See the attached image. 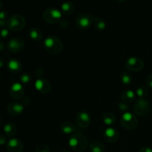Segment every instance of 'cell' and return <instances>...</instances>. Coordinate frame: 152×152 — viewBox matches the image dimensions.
Masks as SVG:
<instances>
[{
	"mask_svg": "<svg viewBox=\"0 0 152 152\" xmlns=\"http://www.w3.org/2000/svg\"><path fill=\"white\" fill-rule=\"evenodd\" d=\"M44 47L48 53L52 55H57L62 52L63 49V44L60 39L53 36H50L45 39Z\"/></svg>",
	"mask_w": 152,
	"mask_h": 152,
	"instance_id": "obj_1",
	"label": "cell"
},
{
	"mask_svg": "<svg viewBox=\"0 0 152 152\" xmlns=\"http://www.w3.org/2000/svg\"><path fill=\"white\" fill-rule=\"evenodd\" d=\"M70 147L74 151L80 152L85 151L88 145V142L86 137L80 133H75L71 136L68 141Z\"/></svg>",
	"mask_w": 152,
	"mask_h": 152,
	"instance_id": "obj_2",
	"label": "cell"
},
{
	"mask_svg": "<svg viewBox=\"0 0 152 152\" xmlns=\"http://www.w3.org/2000/svg\"><path fill=\"white\" fill-rule=\"evenodd\" d=\"M26 20L22 15L15 14L9 17L7 21V27L12 31H19L25 28Z\"/></svg>",
	"mask_w": 152,
	"mask_h": 152,
	"instance_id": "obj_3",
	"label": "cell"
},
{
	"mask_svg": "<svg viewBox=\"0 0 152 152\" xmlns=\"http://www.w3.org/2000/svg\"><path fill=\"white\" fill-rule=\"evenodd\" d=\"M120 123L124 129L132 131L137 127L139 122L134 114L130 112H125L120 118Z\"/></svg>",
	"mask_w": 152,
	"mask_h": 152,
	"instance_id": "obj_4",
	"label": "cell"
},
{
	"mask_svg": "<svg viewBox=\"0 0 152 152\" xmlns=\"http://www.w3.org/2000/svg\"><path fill=\"white\" fill-rule=\"evenodd\" d=\"M62 12L54 7H50V8L46 9L43 13L44 21L50 25L59 22V21L62 19Z\"/></svg>",
	"mask_w": 152,
	"mask_h": 152,
	"instance_id": "obj_5",
	"label": "cell"
},
{
	"mask_svg": "<svg viewBox=\"0 0 152 152\" xmlns=\"http://www.w3.org/2000/svg\"><path fill=\"white\" fill-rule=\"evenodd\" d=\"M150 103L147 99H139L135 102L133 109L135 114L139 117H145L150 111Z\"/></svg>",
	"mask_w": 152,
	"mask_h": 152,
	"instance_id": "obj_6",
	"label": "cell"
},
{
	"mask_svg": "<svg viewBox=\"0 0 152 152\" xmlns=\"http://www.w3.org/2000/svg\"><path fill=\"white\" fill-rule=\"evenodd\" d=\"M145 63L143 60L139 57L136 56H132L129 58L127 61L126 62V70L132 72H139L141 71L144 68Z\"/></svg>",
	"mask_w": 152,
	"mask_h": 152,
	"instance_id": "obj_7",
	"label": "cell"
},
{
	"mask_svg": "<svg viewBox=\"0 0 152 152\" xmlns=\"http://www.w3.org/2000/svg\"><path fill=\"white\" fill-rule=\"evenodd\" d=\"M93 23V17L88 13H81L76 19V25L80 30H87Z\"/></svg>",
	"mask_w": 152,
	"mask_h": 152,
	"instance_id": "obj_8",
	"label": "cell"
},
{
	"mask_svg": "<svg viewBox=\"0 0 152 152\" xmlns=\"http://www.w3.org/2000/svg\"><path fill=\"white\" fill-rule=\"evenodd\" d=\"M7 48L11 53H19L25 48V42L22 39L19 38V37L12 38L7 42Z\"/></svg>",
	"mask_w": 152,
	"mask_h": 152,
	"instance_id": "obj_9",
	"label": "cell"
},
{
	"mask_svg": "<svg viewBox=\"0 0 152 152\" xmlns=\"http://www.w3.org/2000/svg\"><path fill=\"white\" fill-rule=\"evenodd\" d=\"M76 122L80 129H87L91 123V119L88 113L86 111H78L76 116Z\"/></svg>",
	"mask_w": 152,
	"mask_h": 152,
	"instance_id": "obj_10",
	"label": "cell"
},
{
	"mask_svg": "<svg viewBox=\"0 0 152 152\" xmlns=\"http://www.w3.org/2000/svg\"><path fill=\"white\" fill-rule=\"evenodd\" d=\"M34 86L37 91H39L42 94H47L50 91V89H51V85L49 83L48 80L43 78L37 79Z\"/></svg>",
	"mask_w": 152,
	"mask_h": 152,
	"instance_id": "obj_11",
	"label": "cell"
},
{
	"mask_svg": "<svg viewBox=\"0 0 152 152\" xmlns=\"http://www.w3.org/2000/svg\"><path fill=\"white\" fill-rule=\"evenodd\" d=\"M10 94L13 99H21L25 94V90L22 85L19 83H15L10 88Z\"/></svg>",
	"mask_w": 152,
	"mask_h": 152,
	"instance_id": "obj_12",
	"label": "cell"
},
{
	"mask_svg": "<svg viewBox=\"0 0 152 152\" xmlns=\"http://www.w3.org/2000/svg\"><path fill=\"white\" fill-rule=\"evenodd\" d=\"M23 150V143L17 138H12L7 142V151L8 152H22Z\"/></svg>",
	"mask_w": 152,
	"mask_h": 152,
	"instance_id": "obj_13",
	"label": "cell"
},
{
	"mask_svg": "<svg viewBox=\"0 0 152 152\" xmlns=\"http://www.w3.org/2000/svg\"><path fill=\"white\" fill-rule=\"evenodd\" d=\"M104 139L108 142H116L119 139V132L114 128H108L104 132Z\"/></svg>",
	"mask_w": 152,
	"mask_h": 152,
	"instance_id": "obj_14",
	"label": "cell"
},
{
	"mask_svg": "<svg viewBox=\"0 0 152 152\" xmlns=\"http://www.w3.org/2000/svg\"><path fill=\"white\" fill-rule=\"evenodd\" d=\"M7 68L12 74H18L22 69V63L17 59H10L7 63Z\"/></svg>",
	"mask_w": 152,
	"mask_h": 152,
	"instance_id": "obj_15",
	"label": "cell"
},
{
	"mask_svg": "<svg viewBox=\"0 0 152 152\" xmlns=\"http://www.w3.org/2000/svg\"><path fill=\"white\" fill-rule=\"evenodd\" d=\"M7 109L9 114L12 116H18L23 112L24 106L19 102H12L8 104Z\"/></svg>",
	"mask_w": 152,
	"mask_h": 152,
	"instance_id": "obj_16",
	"label": "cell"
},
{
	"mask_svg": "<svg viewBox=\"0 0 152 152\" xmlns=\"http://www.w3.org/2000/svg\"><path fill=\"white\" fill-rule=\"evenodd\" d=\"M61 131L62 132V133L65 134H74L75 133H78L80 130L74 123L67 121L62 123Z\"/></svg>",
	"mask_w": 152,
	"mask_h": 152,
	"instance_id": "obj_17",
	"label": "cell"
},
{
	"mask_svg": "<svg viewBox=\"0 0 152 152\" xmlns=\"http://www.w3.org/2000/svg\"><path fill=\"white\" fill-rule=\"evenodd\" d=\"M74 11V5L71 1H65L61 6V12L62 15L68 16Z\"/></svg>",
	"mask_w": 152,
	"mask_h": 152,
	"instance_id": "obj_18",
	"label": "cell"
},
{
	"mask_svg": "<svg viewBox=\"0 0 152 152\" xmlns=\"http://www.w3.org/2000/svg\"><path fill=\"white\" fill-rule=\"evenodd\" d=\"M102 121L105 123L106 126H112L117 121V118H116V116L114 115V114L110 112V111H107L105 112L102 114Z\"/></svg>",
	"mask_w": 152,
	"mask_h": 152,
	"instance_id": "obj_19",
	"label": "cell"
},
{
	"mask_svg": "<svg viewBox=\"0 0 152 152\" xmlns=\"http://www.w3.org/2000/svg\"><path fill=\"white\" fill-rule=\"evenodd\" d=\"M89 148L91 152H104L105 151V146L100 141L97 140H92L89 144Z\"/></svg>",
	"mask_w": 152,
	"mask_h": 152,
	"instance_id": "obj_20",
	"label": "cell"
},
{
	"mask_svg": "<svg viewBox=\"0 0 152 152\" xmlns=\"http://www.w3.org/2000/svg\"><path fill=\"white\" fill-rule=\"evenodd\" d=\"M122 101L126 103H130L135 99V93L132 90H126L122 93Z\"/></svg>",
	"mask_w": 152,
	"mask_h": 152,
	"instance_id": "obj_21",
	"label": "cell"
},
{
	"mask_svg": "<svg viewBox=\"0 0 152 152\" xmlns=\"http://www.w3.org/2000/svg\"><path fill=\"white\" fill-rule=\"evenodd\" d=\"M29 37L32 40L35 42H39L42 38V33L39 28H32L28 31Z\"/></svg>",
	"mask_w": 152,
	"mask_h": 152,
	"instance_id": "obj_22",
	"label": "cell"
},
{
	"mask_svg": "<svg viewBox=\"0 0 152 152\" xmlns=\"http://www.w3.org/2000/svg\"><path fill=\"white\" fill-rule=\"evenodd\" d=\"M16 131H17V127L13 123H7L4 126V132L7 137H13L16 133Z\"/></svg>",
	"mask_w": 152,
	"mask_h": 152,
	"instance_id": "obj_23",
	"label": "cell"
},
{
	"mask_svg": "<svg viewBox=\"0 0 152 152\" xmlns=\"http://www.w3.org/2000/svg\"><path fill=\"white\" fill-rule=\"evenodd\" d=\"M93 23L94 27L98 31H104L106 28V23L102 18L99 16H94L93 17Z\"/></svg>",
	"mask_w": 152,
	"mask_h": 152,
	"instance_id": "obj_24",
	"label": "cell"
},
{
	"mask_svg": "<svg viewBox=\"0 0 152 152\" xmlns=\"http://www.w3.org/2000/svg\"><path fill=\"white\" fill-rule=\"evenodd\" d=\"M148 88L145 87V86H140V87H139L137 89L136 94L137 95V96L140 98V99H145V97L148 96Z\"/></svg>",
	"mask_w": 152,
	"mask_h": 152,
	"instance_id": "obj_25",
	"label": "cell"
},
{
	"mask_svg": "<svg viewBox=\"0 0 152 152\" xmlns=\"http://www.w3.org/2000/svg\"><path fill=\"white\" fill-rule=\"evenodd\" d=\"M121 82L125 86H129L132 83V75L128 71H124L121 74Z\"/></svg>",
	"mask_w": 152,
	"mask_h": 152,
	"instance_id": "obj_26",
	"label": "cell"
},
{
	"mask_svg": "<svg viewBox=\"0 0 152 152\" xmlns=\"http://www.w3.org/2000/svg\"><path fill=\"white\" fill-rule=\"evenodd\" d=\"M35 152H50V148L46 144L39 143L36 146Z\"/></svg>",
	"mask_w": 152,
	"mask_h": 152,
	"instance_id": "obj_27",
	"label": "cell"
},
{
	"mask_svg": "<svg viewBox=\"0 0 152 152\" xmlns=\"http://www.w3.org/2000/svg\"><path fill=\"white\" fill-rule=\"evenodd\" d=\"M19 80L23 84H28L31 80V74H28V73H23L19 77Z\"/></svg>",
	"mask_w": 152,
	"mask_h": 152,
	"instance_id": "obj_28",
	"label": "cell"
},
{
	"mask_svg": "<svg viewBox=\"0 0 152 152\" xmlns=\"http://www.w3.org/2000/svg\"><path fill=\"white\" fill-rule=\"evenodd\" d=\"M118 108L122 111H126L129 110V107L128 105V103H126L124 102H120L118 103Z\"/></svg>",
	"mask_w": 152,
	"mask_h": 152,
	"instance_id": "obj_29",
	"label": "cell"
},
{
	"mask_svg": "<svg viewBox=\"0 0 152 152\" xmlns=\"http://www.w3.org/2000/svg\"><path fill=\"white\" fill-rule=\"evenodd\" d=\"M9 13L6 10H1L0 11V19L3 21H6L7 22L9 19Z\"/></svg>",
	"mask_w": 152,
	"mask_h": 152,
	"instance_id": "obj_30",
	"label": "cell"
},
{
	"mask_svg": "<svg viewBox=\"0 0 152 152\" xmlns=\"http://www.w3.org/2000/svg\"><path fill=\"white\" fill-rule=\"evenodd\" d=\"M34 74L37 77H38L39 79L42 78L44 75V71H43L42 68H38L35 70V72H34Z\"/></svg>",
	"mask_w": 152,
	"mask_h": 152,
	"instance_id": "obj_31",
	"label": "cell"
},
{
	"mask_svg": "<svg viewBox=\"0 0 152 152\" xmlns=\"http://www.w3.org/2000/svg\"><path fill=\"white\" fill-rule=\"evenodd\" d=\"M9 34V31L7 28H1L0 30V37L1 38H6V37L8 36Z\"/></svg>",
	"mask_w": 152,
	"mask_h": 152,
	"instance_id": "obj_32",
	"label": "cell"
},
{
	"mask_svg": "<svg viewBox=\"0 0 152 152\" xmlns=\"http://www.w3.org/2000/svg\"><path fill=\"white\" fill-rule=\"evenodd\" d=\"M59 25L60 26V28H62V29H65V28H68V22L65 19H61L59 22Z\"/></svg>",
	"mask_w": 152,
	"mask_h": 152,
	"instance_id": "obj_33",
	"label": "cell"
},
{
	"mask_svg": "<svg viewBox=\"0 0 152 152\" xmlns=\"http://www.w3.org/2000/svg\"><path fill=\"white\" fill-rule=\"evenodd\" d=\"M145 82H146V84L147 86H148V87L149 88L152 89V73L147 77Z\"/></svg>",
	"mask_w": 152,
	"mask_h": 152,
	"instance_id": "obj_34",
	"label": "cell"
},
{
	"mask_svg": "<svg viewBox=\"0 0 152 152\" xmlns=\"http://www.w3.org/2000/svg\"><path fill=\"white\" fill-rule=\"evenodd\" d=\"M31 98L30 97V96H26V97H25L23 99V100H22V105H25V106H28V105H29L30 104H31Z\"/></svg>",
	"mask_w": 152,
	"mask_h": 152,
	"instance_id": "obj_35",
	"label": "cell"
},
{
	"mask_svg": "<svg viewBox=\"0 0 152 152\" xmlns=\"http://www.w3.org/2000/svg\"><path fill=\"white\" fill-rule=\"evenodd\" d=\"M7 142V138L4 135L0 134V145H3Z\"/></svg>",
	"mask_w": 152,
	"mask_h": 152,
	"instance_id": "obj_36",
	"label": "cell"
},
{
	"mask_svg": "<svg viewBox=\"0 0 152 152\" xmlns=\"http://www.w3.org/2000/svg\"><path fill=\"white\" fill-rule=\"evenodd\" d=\"M139 152H152V148L150 147H142L140 149Z\"/></svg>",
	"mask_w": 152,
	"mask_h": 152,
	"instance_id": "obj_37",
	"label": "cell"
},
{
	"mask_svg": "<svg viewBox=\"0 0 152 152\" xmlns=\"http://www.w3.org/2000/svg\"><path fill=\"white\" fill-rule=\"evenodd\" d=\"M7 25V22L6 21H3L0 19V29L1 28H4V27Z\"/></svg>",
	"mask_w": 152,
	"mask_h": 152,
	"instance_id": "obj_38",
	"label": "cell"
},
{
	"mask_svg": "<svg viewBox=\"0 0 152 152\" xmlns=\"http://www.w3.org/2000/svg\"><path fill=\"white\" fill-rule=\"evenodd\" d=\"M4 48H5V45H4V43L2 41L0 40V52L4 50Z\"/></svg>",
	"mask_w": 152,
	"mask_h": 152,
	"instance_id": "obj_39",
	"label": "cell"
},
{
	"mask_svg": "<svg viewBox=\"0 0 152 152\" xmlns=\"http://www.w3.org/2000/svg\"><path fill=\"white\" fill-rule=\"evenodd\" d=\"M4 59H3L2 57H1V56H0V68H2V67L4 66Z\"/></svg>",
	"mask_w": 152,
	"mask_h": 152,
	"instance_id": "obj_40",
	"label": "cell"
},
{
	"mask_svg": "<svg viewBox=\"0 0 152 152\" xmlns=\"http://www.w3.org/2000/svg\"><path fill=\"white\" fill-rule=\"evenodd\" d=\"M2 7H3V3H2V1H1V0H0V10H1V9L2 8Z\"/></svg>",
	"mask_w": 152,
	"mask_h": 152,
	"instance_id": "obj_41",
	"label": "cell"
},
{
	"mask_svg": "<svg viewBox=\"0 0 152 152\" xmlns=\"http://www.w3.org/2000/svg\"><path fill=\"white\" fill-rule=\"evenodd\" d=\"M116 1H117V2H124L126 0H116Z\"/></svg>",
	"mask_w": 152,
	"mask_h": 152,
	"instance_id": "obj_42",
	"label": "cell"
},
{
	"mask_svg": "<svg viewBox=\"0 0 152 152\" xmlns=\"http://www.w3.org/2000/svg\"><path fill=\"white\" fill-rule=\"evenodd\" d=\"M1 72H0V81H1Z\"/></svg>",
	"mask_w": 152,
	"mask_h": 152,
	"instance_id": "obj_43",
	"label": "cell"
},
{
	"mask_svg": "<svg viewBox=\"0 0 152 152\" xmlns=\"http://www.w3.org/2000/svg\"><path fill=\"white\" fill-rule=\"evenodd\" d=\"M1 117H0V125H1Z\"/></svg>",
	"mask_w": 152,
	"mask_h": 152,
	"instance_id": "obj_44",
	"label": "cell"
},
{
	"mask_svg": "<svg viewBox=\"0 0 152 152\" xmlns=\"http://www.w3.org/2000/svg\"><path fill=\"white\" fill-rule=\"evenodd\" d=\"M62 152H68V151H65H65H62Z\"/></svg>",
	"mask_w": 152,
	"mask_h": 152,
	"instance_id": "obj_45",
	"label": "cell"
}]
</instances>
